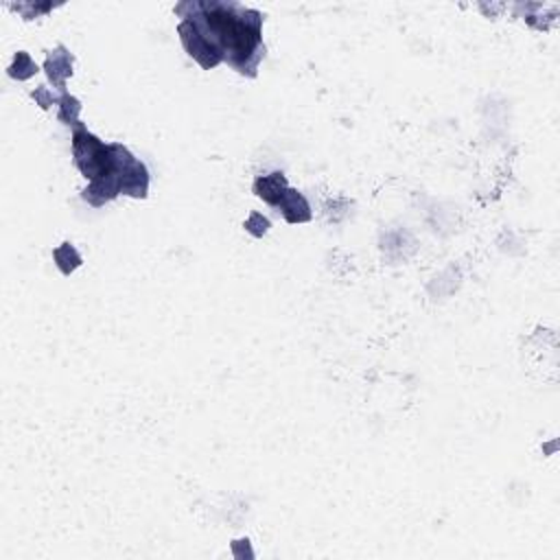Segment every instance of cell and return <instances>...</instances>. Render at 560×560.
Returning a JSON list of instances; mask_svg holds the SVG:
<instances>
[{"label":"cell","instance_id":"1","mask_svg":"<svg viewBox=\"0 0 560 560\" xmlns=\"http://www.w3.org/2000/svg\"><path fill=\"white\" fill-rule=\"evenodd\" d=\"M201 13L188 22L197 28L212 52L230 61L241 72L256 66L260 57V15L238 9L236 4H201Z\"/></svg>","mask_w":560,"mask_h":560},{"label":"cell","instance_id":"2","mask_svg":"<svg viewBox=\"0 0 560 560\" xmlns=\"http://www.w3.org/2000/svg\"><path fill=\"white\" fill-rule=\"evenodd\" d=\"M256 195L258 197H262L265 201H269V203H278L280 201V197L284 195V177L280 175V173H271L269 177H262V179H258L256 182Z\"/></svg>","mask_w":560,"mask_h":560}]
</instances>
